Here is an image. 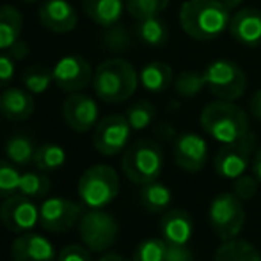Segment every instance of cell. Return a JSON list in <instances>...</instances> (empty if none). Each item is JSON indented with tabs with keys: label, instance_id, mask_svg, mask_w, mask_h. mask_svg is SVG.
Masks as SVG:
<instances>
[{
	"label": "cell",
	"instance_id": "cell-1",
	"mask_svg": "<svg viewBox=\"0 0 261 261\" xmlns=\"http://www.w3.org/2000/svg\"><path fill=\"white\" fill-rule=\"evenodd\" d=\"M231 9L220 0H187L179 9L183 32L197 41H210L229 29Z\"/></svg>",
	"mask_w": 261,
	"mask_h": 261
},
{
	"label": "cell",
	"instance_id": "cell-2",
	"mask_svg": "<svg viewBox=\"0 0 261 261\" xmlns=\"http://www.w3.org/2000/svg\"><path fill=\"white\" fill-rule=\"evenodd\" d=\"M139 86V73L124 59H107L94 69L93 89L105 103L130 100Z\"/></svg>",
	"mask_w": 261,
	"mask_h": 261
},
{
	"label": "cell",
	"instance_id": "cell-3",
	"mask_svg": "<svg viewBox=\"0 0 261 261\" xmlns=\"http://www.w3.org/2000/svg\"><path fill=\"white\" fill-rule=\"evenodd\" d=\"M201 126L212 139L229 144L249 134V117L233 101H212L201 112Z\"/></svg>",
	"mask_w": 261,
	"mask_h": 261
},
{
	"label": "cell",
	"instance_id": "cell-4",
	"mask_svg": "<svg viewBox=\"0 0 261 261\" xmlns=\"http://www.w3.org/2000/svg\"><path fill=\"white\" fill-rule=\"evenodd\" d=\"M121 167L126 178L135 185L142 187L156 181L164 169L162 146L151 139H139L124 149Z\"/></svg>",
	"mask_w": 261,
	"mask_h": 261
},
{
	"label": "cell",
	"instance_id": "cell-5",
	"mask_svg": "<svg viewBox=\"0 0 261 261\" xmlns=\"http://www.w3.org/2000/svg\"><path fill=\"white\" fill-rule=\"evenodd\" d=\"M76 194L84 206L91 210L109 206L119 194V176L116 169L105 164H96L86 169L79 179Z\"/></svg>",
	"mask_w": 261,
	"mask_h": 261
},
{
	"label": "cell",
	"instance_id": "cell-6",
	"mask_svg": "<svg viewBox=\"0 0 261 261\" xmlns=\"http://www.w3.org/2000/svg\"><path fill=\"white\" fill-rule=\"evenodd\" d=\"M203 73L206 89L219 100L234 101L244 96L247 89V76L244 69L227 59H215Z\"/></svg>",
	"mask_w": 261,
	"mask_h": 261
},
{
	"label": "cell",
	"instance_id": "cell-7",
	"mask_svg": "<svg viewBox=\"0 0 261 261\" xmlns=\"http://www.w3.org/2000/svg\"><path fill=\"white\" fill-rule=\"evenodd\" d=\"M244 201L238 199L233 192H220L213 197L210 204V224L217 237L222 242L233 240L242 233L245 224Z\"/></svg>",
	"mask_w": 261,
	"mask_h": 261
},
{
	"label": "cell",
	"instance_id": "cell-8",
	"mask_svg": "<svg viewBox=\"0 0 261 261\" xmlns=\"http://www.w3.org/2000/svg\"><path fill=\"white\" fill-rule=\"evenodd\" d=\"M79 237L91 252L109 251L117 240L119 226L116 219L103 210H87L79 220Z\"/></svg>",
	"mask_w": 261,
	"mask_h": 261
},
{
	"label": "cell",
	"instance_id": "cell-9",
	"mask_svg": "<svg viewBox=\"0 0 261 261\" xmlns=\"http://www.w3.org/2000/svg\"><path fill=\"white\" fill-rule=\"evenodd\" d=\"M256 151V135L249 132L242 139L224 144L215 156V172L226 179H237L245 174Z\"/></svg>",
	"mask_w": 261,
	"mask_h": 261
},
{
	"label": "cell",
	"instance_id": "cell-10",
	"mask_svg": "<svg viewBox=\"0 0 261 261\" xmlns=\"http://www.w3.org/2000/svg\"><path fill=\"white\" fill-rule=\"evenodd\" d=\"M132 126L128 123L126 116L123 114H110L103 117L94 126L93 146L96 151L103 156H114L117 153L124 151L130 141Z\"/></svg>",
	"mask_w": 261,
	"mask_h": 261
},
{
	"label": "cell",
	"instance_id": "cell-11",
	"mask_svg": "<svg viewBox=\"0 0 261 261\" xmlns=\"http://www.w3.org/2000/svg\"><path fill=\"white\" fill-rule=\"evenodd\" d=\"M82 203L66 197H48L39 206V224L50 233H66L79 224L82 217Z\"/></svg>",
	"mask_w": 261,
	"mask_h": 261
},
{
	"label": "cell",
	"instance_id": "cell-12",
	"mask_svg": "<svg viewBox=\"0 0 261 261\" xmlns=\"http://www.w3.org/2000/svg\"><path fill=\"white\" fill-rule=\"evenodd\" d=\"M0 222L13 233H29L38 226L39 208L32 197L18 192L4 199L0 206Z\"/></svg>",
	"mask_w": 261,
	"mask_h": 261
},
{
	"label": "cell",
	"instance_id": "cell-13",
	"mask_svg": "<svg viewBox=\"0 0 261 261\" xmlns=\"http://www.w3.org/2000/svg\"><path fill=\"white\" fill-rule=\"evenodd\" d=\"M94 71L80 55H66L54 66V84L64 93H80L93 84Z\"/></svg>",
	"mask_w": 261,
	"mask_h": 261
},
{
	"label": "cell",
	"instance_id": "cell-14",
	"mask_svg": "<svg viewBox=\"0 0 261 261\" xmlns=\"http://www.w3.org/2000/svg\"><path fill=\"white\" fill-rule=\"evenodd\" d=\"M62 117L64 123L71 128L76 134H86V132L93 130L98 124V117H100V109L94 98L89 94L71 93L62 103Z\"/></svg>",
	"mask_w": 261,
	"mask_h": 261
},
{
	"label": "cell",
	"instance_id": "cell-15",
	"mask_svg": "<svg viewBox=\"0 0 261 261\" xmlns=\"http://www.w3.org/2000/svg\"><path fill=\"white\" fill-rule=\"evenodd\" d=\"M174 162L187 172H199L208 158V144L201 135L187 132L174 141Z\"/></svg>",
	"mask_w": 261,
	"mask_h": 261
},
{
	"label": "cell",
	"instance_id": "cell-16",
	"mask_svg": "<svg viewBox=\"0 0 261 261\" xmlns=\"http://www.w3.org/2000/svg\"><path fill=\"white\" fill-rule=\"evenodd\" d=\"M13 261H57L52 240L38 233H20L11 245Z\"/></svg>",
	"mask_w": 261,
	"mask_h": 261
},
{
	"label": "cell",
	"instance_id": "cell-17",
	"mask_svg": "<svg viewBox=\"0 0 261 261\" xmlns=\"http://www.w3.org/2000/svg\"><path fill=\"white\" fill-rule=\"evenodd\" d=\"M39 21L55 34H68L79 23V14L68 0H45L38 11Z\"/></svg>",
	"mask_w": 261,
	"mask_h": 261
},
{
	"label": "cell",
	"instance_id": "cell-18",
	"mask_svg": "<svg viewBox=\"0 0 261 261\" xmlns=\"http://www.w3.org/2000/svg\"><path fill=\"white\" fill-rule=\"evenodd\" d=\"M229 34L237 43L249 48L261 46V11L254 7H244L231 16Z\"/></svg>",
	"mask_w": 261,
	"mask_h": 261
},
{
	"label": "cell",
	"instance_id": "cell-19",
	"mask_svg": "<svg viewBox=\"0 0 261 261\" xmlns=\"http://www.w3.org/2000/svg\"><path fill=\"white\" fill-rule=\"evenodd\" d=\"M192 217L185 210L172 208L162 215L160 220V234L167 244L187 245L192 237Z\"/></svg>",
	"mask_w": 261,
	"mask_h": 261
},
{
	"label": "cell",
	"instance_id": "cell-20",
	"mask_svg": "<svg viewBox=\"0 0 261 261\" xmlns=\"http://www.w3.org/2000/svg\"><path fill=\"white\" fill-rule=\"evenodd\" d=\"M34 112L32 93L21 87H6L0 93V114L9 121H25Z\"/></svg>",
	"mask_w": 261,
	"mask_h": 261
},
{
	"label": "cell",
	"instance_id": "cell-21",
	"mask_svg": "<svg viewBox=\"0 0 261 261\" xmlns=\"http://www.w3.org/2000/svg\"><path fill=\"white\" fill-rule=\"evenodd\" d=\"M86 16L96 25L110 29L121 20L123 11L126 9L124 0H82Z\"/></svg>",
	"mask_w": 261,
	"mask_h": 261
},
{
	"label": "cell",
	"instance_id": "cell-22",
	"mask_svg": "<svg viewBox=\"0 0 261 261\" xmlns=\"http://www.w3.org/2000/svg\"><path fill=\"white\" fill-rule=\"evenodd\" d=\"M172 79H174L172 68L162 61L148 62L139 73V82L149 93H164L172 84Z\"/></svg>",
	"mask_w": 261,
	"mask_h": 261
},
{
	"label": "cell",
	"instance_id": "cell-23",
	"mask_svg": "<svg viewBox=\"0 0 261 261\" xmlns=\"http://www.w3.org/2000/svg\"><path fill=\"white\" fill-rule=\"evenodd\" d=\"M23 16L13 6H0V50H9L20 41Z\"/></svg>",
	"mask_w": 261,
	"mask_h": 261
},
{
	"label": "cell",
	"instance_id": "cell-24",
	"mask_svg": "<svg viewBox=\"0 0 261 261\" xmlns=\"http://www.w3.org/2000/svg\"><path fill=\"white\" fill-rule=\"evenodd\" d=\"M172 203V192L167 185L160 181H151L142 185L141 204L149 213H165Z\"/></svg>",
	"mask_w": 261,
	"mask_h": 261
},
{
	"label": "cell",
	"instance_id": "cell-25",
	"mask_svg": "<svg viewBox=\"0 0 261 261\" xmlns=\"http://www.w3.org/2000/svg\"><path fill=\"white\" fill-rule=\"evenodd\" d=\"M213 261H261L258 249L247 240H226L215 252Z\"/></svg>",
	"mask_w": 261,
	"mask_h": 261
},
{
	"label": "cell",
	"instance_id": "cell-26",
	"mask_svg": "<svg viewBox=\"0 0 261 261\" xmlns=\"http://www.w3.org/2000/svg\"><path fill=\"white\" fill-rule=\"evenodd\" d=\"M137 36L142 43H146L148 46L158 48V46H164L169 39V29L165 25L164 20H160L158 16L144 18V20H139L137 23Z\"/></svg>",
	"mask_w": 261,
	"mask_h": 261
},
{
	"label": "cell",
	"instance_id": "cell-27",
	"mask_svg": "<svg viewBox=\"0 0 261 261\" xmlns=\"http://www.w3.org/2000/svg\"><path fill=\"white\" fill-rule=\"evenodd\" d=\"M32 164L38 171L43 172L57 171L66 164V151L62 146L54 144V142H45L39 148H36Z\"/></svg>",
	"mask_w": 261,
	"mask_h": 261
},
{
	"label": "cell",
	"instance_id": "cell-28",
	"mask_svg": "<svg viewBox=\"0 0 261 261\" xmlns=\"http://www.w3.org/2000/svg\"><path fill=\"white\" fill-rule=\"evenodd\" d=\"M4 153L9 162L14 165H27L34 160V142L25 135H13L6 141L4 146Z\"/></svg>",
	"mask_w": 261,
	"mask_h": 261
},
{
	"label": "cell",
	"instance_id": "cell-29",
	"mask_svg": "<svg viewBox=\"0 0 261 261\" xmlns=\"http://www.w3.org/2000/svg\"><path fill=\"white\" fill-rule=\"evenodd\" d=\"M52 189V181L43 171L39 172H23L20 178V194L32 199L46 197Z\"/></svg>",
	"mask_w": 261,
	"mask_h": 261
},
{
	"label": "cell",
	"instance_id": "cell-30",
	"mask_svg": "<svg viewBox=\"0 0 261 261\" xmlns=\"http://www.w3.org/2000/svg\"><path fill=\"white\" fill-rule=\"evenodd\" d=\"M25 89L32 94H43L48 91V87L54 82V68L46 66H32L21 75Z\"/></svg>",
	"mask_w": 261,
	"mask_h": 261
},
{
	"label": "cell",
	"instance_id": "cell-31",
	"mask_svg": "<svg viewBox=\"0 0 261 261\" xmlns=\"http://www.w3.org/2000/svg\"><path fill=\"white\" fill-rule=\"evenodd\" d=\"M126 119L130 123L132 130H146L149 124L155 121L156 116V109L151 101H146V100H139L135 103H132L126 109Z\"/></svg>",
	"mask_w": 261,
	"mask_h": 261
},
{
	"label": "cell",
	"instance_id": "cell-32",
	"mask_svg": "<svg viewBox=\"0 0 261 261\" xmlns=\"http://www.w3.org/2000/svg\"><path fill=\"white\" fill-rule=\"evenodd\" d=\"M206 87L204 84V73L196 69L181 71L174 80V91L183 98H194Z\"/></svg>",
	"mask_w": 261,
	"mask_h": 261
},
{
	"label": "cell",
	"instance_id": "cell-33",
	"mask_svg": "<svg viewBox=\"0 0 261 261\" xmlns=\"http://www.w3.org/2000/svg\"><path fill=\"white\" fill-rule=\"evenodd\" d=\"M21 172L9 160H0V199L14 196L20 192Z\"/></svg>",
	"mask_w": 261,
	"mask_h": 261
},
{
	"label": "cell",
	"instance_id": "cell-34",
	"mask_svg": "<svg viewBox=\"0 0 261 261\" xmlns=\"http://www.w3.org/2000/svg\"><path fill=\"white\" fill-rule=\"evenodd\" d=\"M124 2H126L128 14L139 21L164 13L171 0H124Z\"/></svg>",
	"mask_w": 261,
	"mask_h": 261
},
{
	"label": "cell",
	"instance_id": "cell-35",
	"mask_svg": "<svg viewBox=\"0 0 261 261\" xmlns=\"http://www.w3.org/2000/svg\"><path fill=\"white\" fill-rule=\"evenodd\" d=\"M167 242L164 238H146L135 247L132 261H164Z\"/></svg>",
	"mask_w": 261,
	"mask_h": 261
},
{
	"label": "cell",
	"instance_id": "cell-36",
	"mask_svg": "<svg viewBox=\"0 0 261 261\" xmlns=\"http://www.w3.org/2000/svg\"><path fill=\"white\" fill-rule=\"evenodd\" d=\"M258 178L256 176L242 174L233 181V194L242 201H249L258 192Z\"/></svg>",
	"mask_w": 261,
	"mask_h": 261
},
{
	"label": "cell",
	"instance_id": "cell-37",
	"mask_svg": "<svg viewBox=\"0 0 261 261\" xmlns=\"http://www.w3.org/2000/svg\"><path fill=\"white\" fill-rule=\"evenodd\" d=\"M57 261H93V256H91V251L84 244L82 245L71 244V245H66L59 252Z\"/></svg>",
	"mask_w": 261,
	"mask_h": 261
},
{
	"label": "cell",
	"instance_id": "cell-38",
	"mask_svg": "<svg viewBox=\"0 0 261 261\" xmlns=\"http://www.w3.org/2000/svg\"><path fill=\"white\" fill-rule=\"evenodd\" d=\"M14 61L13 55H0V87H7L14 79Z\"/></svg>",
	"mask_w": 261,
	"mask_h": 261
},
{
	"label": "cell",
	"instance_id": "cell-39",
	"mask_svg": "<svg viewBox=\"0 0 261 261\" xmlns=\"http://www.w3.org/2000/svg\"><path fill=\"white\" fill-rule=\"evenodd\" d=\"M164 261H194V254L187 245L167 244Z\"/></svg>",
	"mask_w": 261,
	"mask_h": 261
},
{
	"label": "cell",
	"instance_id": "cell-40",
	"mask_svg": "<svg viewBox=\"0 0 261 261\" xmlns=\"http://www.w3.org/2000/svg\"><path fill=\"white\" fill-rule=\"evenodd\" d=\"M107 43H109V46L112 50L124 48L123 45H126V43H128V38H126V32H124V29H121V27L112 29V27H110V32L107 34Z\"/></svg>",
	"mask_w": 261,
	"mask_h": 261
},
{
	"label": "cell",
	"instance_id": "cell-41",
	"mask_svg": "<svg viewBox=\"0 0 261 261\" xmlns=\"http://www.w3.org/2000/svg\"><path fill=\"white\" fill-rule=\"evenodd\" d=\"M249 109H251L252 116L261 121V89L256 91L254 96L251 98V101H249Z\"/></svg>",
	"mask_w": 261,
	"mask_h": 261
},
{
	"label": "cell",
	"instance_id": "cell-42",
	"mask_svg": "<svg viewBox=\"0 0 261 261\" xmlns=\"http://www.w3.org/2000/svg\"><path fill=\"white\" fill-rule=\"evenodd\" d=\"M7 52H9V54L13 55V57L18 61V59H23L25 55L29 54V46H27V43H25V41H21V39H20V41H18L14 46H11V48L7 50Z\"/></svg>",
	"mask_w": 261,
	"mask_h": 261
},
{
	"label": "cell",
	"instance_id": "cell-43",
	"mask_svg": "<svg viewBox=\"0 0 261 261\" xmlns=\"http://www.w3.org/2000/svg\"><path fill=\"white\" fill-rule=\"evenodd\" d=\"M252 172L258 178V181L261 183V146L254 151V156H252Z\"/></svg>",
	"mask_w": 261,
	"mask_h": 261
},
{
	"label": "cell",
	"instance_id": "cell-44",
	"mask_svg": "<svg viewBox=\"0 0 261 261\" xmlns=\"http://www.w3.org/2000/svg\"><path fill=\"white\" fill-rule=\"evenodd\" d=\"M98 261H130V259H126L124 256H121V254H114V252H110V254L101 256Z\"/></svg>",
	"mask_w": 261,
	"mask_h": 261
},
{
	"label": "cell",
	"instance_id": "cell-45",
	"mask_svg": "<svg viewBox=\"0 0 261 261\" xmlns=\"http://www.w3.org/2000/svg\"><path fill=\"white\" fill-rule=\"evenodd\" d=\"M220 2H222L227 9L233 11V9H237V7H240V4L244 2V0H220Z\"/></svg>",
	"mask_w": 261,
	"mask_h": 261
},
{
	"label": "cell",
	"instance_id": "cell-46",
	"mask_svg": "<svg viewBox=\"0 0 261 261\" xmlns=\"http://www.w3.org/2000/svg\"><path fill=\"white\" fill-rule=\"evenodd\" d=\"M23 2H36V0H23Z\"/></svg>",
	"mask_w": 261,
	"mask_h": 261
},
{
	"label": "cell",
	"instance_id": "cell-47",
	"mask_svg": "<svg viewBox=\"0 0 261 261\" xmlns=\"http://www.w3.org/2000/svg\"><path fill=\"white\" fill-rule=\"evenodd\" d=\"M0 119H2V114H0Z\"/></svg>",
	"mask_w": 261,
	"mask_h": 261
}]
</instances>
